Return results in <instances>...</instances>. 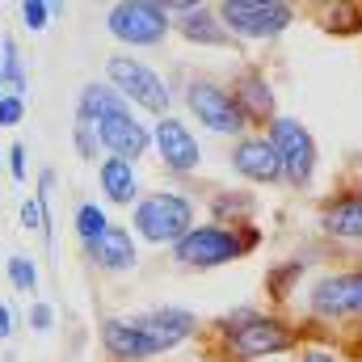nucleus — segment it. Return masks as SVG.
<instances>
[{
	"mask_svg": "<svg viewBox=\"0 0 362 362\" xmlns=\"http://www.w3.org/2000/svg\"><path fill=\"white\" fill-rule=\"evenodd\" d=\"M173 257L181 266H194V270H215L223 262H236L245 257V245H240V232L228 228V223H206V228H189L173 245Z\"/></svg>",
	"mask_w": 362,
	"mask_h": 362,
	"instance_id": "obj_4",
	"label": "nucleus"
},
{
	"mask_svg": "<svg viewBox=\"0 0 362 362\" xmlns=\"http://www.w3.org/2000/svg\"><path fill=\"white\" fill-rule=\"evenodd\" d=\"M21 122V97H0V127Z\"/></svg>",
	"mask_w": 362,
	"mask_h": 362,
	"instance_id": "obj_27",
	"label": "nucleus"
},
{
	"mask_svg": "<svg viewBox=\"0 0 362 362\" xmlns=\"http://www.w3.org/2000/svg\"><path fill=\"white\" fill-rule=\"evenodd\" d=\"M21 228H30V232H47V240H51V228H47V206H42L38 198L21 202Z\"/></svg>",
	"mask_w": 362,
	"mask_h": 362,
	"instance_id": "obj_25",
	"label": "nucleus"
},
{
	"mask_svg": "<svg viewBox=\"0 0 362 362\" xmlns=\"http://www.w3.org/2000/svg\"><path fill=\"white\" fill-rule=\"evenodd\" d=\"M8 333H13V316H8V308L0 303V341H4Z\"/></svg>",
	"mask_w": 362,
	"mask_h": 362,
	"instance_id": "obj_32",
	"label": "nucleus"
},
{
	"mask_svg": "<svg viewBox=\"0 0 362 362\" xmlns=\"http://www.w3.org/2000/svg\"><path fill=\"white\" fill-rule=\"evenodd\" d=\"M89 253L101 270H131V266H135V245H131V236H127L122 228H114V223L101 232L97 245H89Z\"/></svg>",
	"mask_w": 362,
	"mask_h": 362,
	"instance_id": "obj_19",
	"label": "nucleus"
},
{
	"mask_svg": "<svg viewBox=\"0 0 362 362\" xmlns=\"http://www.w3.org/2000/svg\"><path fill=\"white\" fill-rule=\"evenodd\" d=\"M97 144H101L105 152H114L118 160H135V156L148 152L152 135H148V127H144L139 118H131V114H110V118L97 122Z\"/></svg>",
	"mask_w": 362,
	"mask_h": 362,
	"instance_id": "obj_11",
	"label": "nucleus"
},
{
	"mask_svg": "<svg viewBox=\"0 0 362 362\" xmlns=\"http://www.w3.org/2000/svg\"><path fill=\"white\" fill-rule=\"evenodd\" d=\"M8 282H13L17 291H34V286H38V270H34V262H25V257H8Z\"/></svg>",
	"mask_w": 362,
	"mask_h": 362,
	"instance_id": "obj_24",
	"label": "nucleus"
},
{
	"mask_svg": "<svg viewBox=\"0 0 362 362\" xmlns=\"http://www.w3.org/2000/svg\"><path fill=\"white\" fill-rule=\"evenodd\" d=\"M8 152H13V156H8V169H13V177L21 181V177H25V148H21V144H13Z\"/></svg>",
	"mask_w": 362,
	"mask_h": 362,
	"instance_id": "obj_29",
	"label": "nucleus"
},
{
	"mask_svg": "<svg viewBox=\"0 0 362 362\" xmlns=\"http://www.w3.org/2000/svg\"><path fill=\"white\" fill-rule=\"evenodd\" d=\"M21 17H25V25H30V30H42V25H47V17H51V4L25 0V4H21Z\"/></svg>",
	"mask_w": 362,
	"mask_h": 362,
	"instance_id": "obj_26",
	"label": "nucleus"
},
{
	"mask_svg": "<svg viewBox=\"0 0 362 362\" xmlns=\"http://www.w3.org/2000/svg\"><path fill=\"white\" fill-rule=\"evenodd\" d=\"M51 316H55V312H51L47 303H38V308L30 312V325H34V329H51Z\"/></svg>",
	"mask_w": 362,
	"mask_h": 362,
	"instance_id": "obj_31",
	"label": "nucleus"
},
{
	"mask_svg": "<svg viewBox=\"0 0 362 362\" xmlns=\"http://www.w3.org/2000/svg\"><path fill=\"white\" fill-rule=\"evenodd\" d=\"M232 358L240 362H270V354H282L299 341V333L291 325H282L278 316H266V312H232L223 325H219Z\"/></svg>",
	"mask_w": 362,
	"mask_h": 362,
	"instance_id": "obj_1",
	"label": "nucleus"
},
{
	"mask_svg": "<svg viewBox=\"0 0 362 362\" xmlns=\"http://www.w3.org/2000/svg\"><path fill=\"white\" fill-rule=\"evenodd\" d=\"M76 148H81V156H97V135L89 127H76Z\"/></svg>",
	"mask_w": 362,
	"mask_h": 362,
	"instance_id": "obj_28",
	"label": "nucleus"
},
{
	"mask_svg": "<svg viewBox=\"0 0 362 362\" xmlns=\"http://www.w3.org/2000/svg\"><path fill=\"white\" fill-rule=\"evenodd\" d=\"M105 228H110V223H105L101 206H93V202H85V206L76 211V232H81V240H85V245H97Z\"/></svg>",
	"mask_w": 362,
	"mask_h": 362,
	"instance_id": "obj_23",
	"label": "nucleus"
},
{
	"mask_svg": "<svg viewBox=\"0 0 362 362\" xmlns=\"http://www.w3.org/2000/svg\"><path fill=\"white\" fill-rule=\"evenodd\" d=\"M177 30L189 42H202V47H223L228 42V30L219 25L215 8H202V4H181L177 8Z\"/></svg>",
	"mask_w": 362,
	"mask_h": 362,
	"instance_id": "obj_18",
	"label": "nucleus"
},
{
	"mask_svg": "<svg viewBox=\"0 0 362 362\" xmlns=\"http://www.w3.org/2000/svg\"><path fill=\"white\" fill-rule=\"evenodd\" d=\"M299 362H337V354H333L329 346H308V350H303V358H299Z\"/></svg>",
	"mask_w": 362,
	"mask_h": 362,
	"instance_id": "obj_30",
	"label": "nucleus"
},
{
	"mask_svg": "<svg viewBox=\"0 0 362 362\" xmlns=\"http://www.w3.org/2000/svg\"><path fill=\"white\" fill-rule=\"evenodd\" d=\"M308 303H312V312H316V316H329V320L354 316V270L316 278V282H312Z\"/></svg>",
	"mask_w": 362,
	"mask_h": 362,
	"instance_id": "obj_14",
	"label": "nucleus"
},
{
	"mask_svg": "<svg viewBox=\"0 0 362 362\" xmlns=\"http://www.w3.org/2000/svg\"><path fill=\"white\" fill-rule=\"evenodd\" d=\"M232 169L245 181H257V185H278L282 181V160L270 148L266 135H245L232 152Z\"/></svg>",
	"mask_w": 362,
	"mask_h": 362,
	"instance_id": "obj_10",
	"label": "nucleus"
},
{
	"mask_svg": "<svg viewBox=\"0 0 362 362\" xmlns=\"http://www.w3.org/2000/svg\"><path fill=\"white\" fill-rule=\"evenodd\" d=\"M270 148L278 152V160H282V177L291 181L295 189H303V185H312L316 177V139H312V131L299 122V118H274L270 122Z\"/></svg>",
	"mask_w": 362,
	"mask_h": 362,
	"instance_id": "obj_3",
	"label": "nucleus"
},
{
	"mask_svg": "<svg viewBox=\"0 0 362 362\" xmlns=\"http://www.w3.org/2000/svg\"><path fill=\"white\" fill-rule=\"evenodd\" d=\"M228 93H232L236 110L245 114V122H274V118H278V114H274V93H270V85H266L262 72H245Z\"/></svg>",
	"mask_w": 362,
	"mask_h": 362,
	"instance_id": "obj_15",
	"label": "nucleus"
},
{
	"mask_svg": "<svg viewBox=\"0 0 362 362\" xmlns=\"http://www.w3.org/2000/svg\"><path fill=\"white\" fill-rule=\"evenodd\" d=\"M105 25H110V34L122 38V42L156 47V42H165V34H169V8H165V4H152V0H127V4H114V8H110Z\"/></svg>",
	"mask_w": 362,
	"mask_h": 362,
	"instance_id": "obj_7",
	"label": "nucleus"
},
{
	"mask_svg": "<svg viewBox=\"0 0 362 362\" xmlns=\"http://www.w3.org/2000/svg\"><path fill=\"white\" fill-rule=\"evenodd\" d=\"M215 215L228 219V228H232V223L240 228V223H249V215H253V198H249V194H219V198H215Z\"/></svg>",
	"mask_w": 362,
	"mask_h": 362,
	"instance_id": "obj_22",
	"label": "nucleus"
},
{
	"mask_svg": "<svg viewBox=\"0 0 362 362\" xmlns=\"http://www.w3.org/2000/svg\"><path fill=\"white\" fill-rule=\"evenodd\" d=\"M101 189H105L110 202H131L135 198V169H131V160L110 156L101 165Z\"/></svg>",
	"mask_w": 362,
	"mask_h": 362,
	"instance_id": "obj_20",
	"label": "nucleus"
},
{
	"mask_svg": "<svg viewBox=\"0 0 362 362\" xmlns=\"http://www.w3.org/2000/svg\"><path fill=\"white\" fill-rule=\"evenodd\" d=\"M215 17L223 30H232L240 38H274L295 21V8L278 4V0H223L215 8Z\"/></svg>",
	"mask_w": 362,
	"mask_h": 362,
	"instance_id": "obj_5",
	"label": "nucleus"
},
{
	"mask_svg": "<svg viewBox=\"0 0 362 362\" xmlns=\"http://www.w3.org/2000/svg\"><path fill=\"white\" fill-rule=\"evenodd\" d=\"M105 76H110V85L118 89L122 101L131 97V101L144 105L148 114L169 118V89H165V81L156 76V68H148V64H139V59H131V55H114V59L105 64Z\"/></svg>",
	"mask_w": 362,
	"mask_h": 362,
	"instance_id": "obj_6",
	"label": "nucleus"
},
{
	"mask_svg": "<svg viewBox=\"0 0 362 362\" xmlns=\"http://www.w3.org/2000/svg\"><path fill=\"white\" fill-rule=\"evenodd\" d=\"M135 228L139 236H148L152 245H177L181 236L194 228V202L181 198V194H148L139 206H135Z\"/></svg>",
	"mask_w": 362,
	"mask_h": 362,
	"instance_id": "obj_2",
	"label": "nucleus"
},
{
	"mask_svg": "<svg viewBox=\"0 0 362 362\" xmlns=\"http://www.w3.org/2000/svg\"><path fill=\"white\" fill-rule=\"evenodd\" d=\"M148 341H152V350L156 354H165V350H173L181 346L194 329H198V320H194V312H185V308H156V312H144V316H135L131 320Z\"/></svg>",
	"mask_w": 362,
	"mask_h": 362,
	"instance_id": "obj_9",
	"label": "nucleus"
},
{
	"mask_svg": "<svg viewBox=\"0 0 362 362\" xmlns=\"http://www.w3.org/2000/svg\"><path fill=\"white\" fill-rule=\"evenodd\" d=\"M0 85L8 89V97H21L25 89V68H21V55H17V42L4 38V68H0Z\"/></svg>",
	"mask_w": 362,
	"mask_h": 362,
	"instance_id": "obj_21",
	"label": "nucleus"
},
{
	"mask_svg": "<svg viewBox=\"0 0 362 362\" xmlns=\"http://www.w3.org/2000/svg\"><path fill=\"white\" fill-rule=\"evenodd\" d=\"M185 105H189V114H194L206 131H215V135H240V131L249 127L245 114L236 110L232 93L223 89V85H215V81H189Z\"/></svg>",
	"mask_w": 362,
	"mask_h": 362,
	"instance_id": "obj_8",
	"label": "nucleus"
},
{
	"mask_svg": "<svg viewBox=\"0 0 362 362\" xmlns=\"http://www.w3.org/2000/svg\"><path fill=\"white\" fill-rule=\"evenodd\" d=\"M110 114H127V101L118 97V89L110 81H97V85H85L81 101H76V127H93Z\"/></svg>",
	"mask_w": 362,
	"mask_h": 362,
	"instance_id": "obj_17",
	"label": "nucleus"
},
{
	"mask_svg": "<svg viewBox=\"0 0 362 362\" xmlns=\"http://www.w3.org/2000/svg\"><path fill=\"white\" fill-rule=\"evenodd\" d=\"M354 316H362V270H354Z\"/></svg>",
	"mask_w": 362,
	"mask_h": 362,
	"instance_id": "obj_33",
	"label": "nucleus"
},
{
	"mask_svg": "<svg viewBox=\"0 0 362 362\" xmlns=\"http://www.w3.org/2000/svg\"><path fill=\"white\" fill-rule=\"evenodd\" d=\"M101 346H105V354H114V358H156V350H152V341L131 325V320H105L101 325Z\"/></svg>",
	"mask_w": 362,
	"mask_h": 362,
	"instance_id": "obj_16",
	"label": "nucleus"
},
{
	"mask_svg": "<svg viewBox=\"0 0 362 362\" xmlns=\"http://www.w3.org/2000/svg\"><path fill=\"white\" fill-rule=\"evenodd\" d=\"M156 152L173 173H194L198 169V139L181 118H160L156 122Z\"/></svg>",
	"mask_w": 362,
	"mask_h": 362,
	"instance_id": "obj_12",
	"label": "nucleus"
},
{
	"mask_svg": "<svg viewBox=\"0 0 362 362\" xmlns=\"http://www.w3.org/2000/svg\"><path fill=\"white\" fill-rule=\"evenodd\" d=\"M320 228L337 240H362V185L333 194L320 206Z\"/></svg>",
	"mask_w": 362,
	"mask_h": 362,
	"instance_id": "obj_13",
	"label": "nucleus"
}]
</instances>
